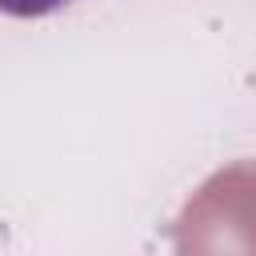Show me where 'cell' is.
Segmentation results:
<instances>
[{
	"label": "cell",
	"instance_id": "obj_1",
	"mask_svg": "<svg viewBox=\"0 0 256 256\" xmlns=\"http://www.w3.org/2000/svg\"><path fill=\"white\" fill-rule=\"evenodd\" d=\"M64 4H72V0H0V12H8V16H48Z\"/></svg>",
	"mask_w": 256,
	"mask_h": 256
}]
</instances>
